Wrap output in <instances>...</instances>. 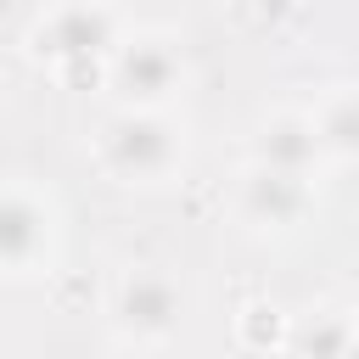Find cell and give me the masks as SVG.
I'll use <instances>...</instances> for the list:
<instances>
[{"label": "cell", "instance_id": "cell-8", "mask_svg": "<svg viewBox=\"0 0 359 359\" xmlns=\"http://www.w3.org/2000/svg\"><path fill=\"white\" fill-rule=\"evenodd\" d=\"M320 140H325L331 151H342V157H359V95H342V101L325 107Z\"/></svg>", "mask_w": 359, "mask_h": 359}, {"label": "cell", "instance_id": "cell-3", "mask_svg": "<svg viewBox=\"0 0 359 359\" xmlns=\"http://www.w3.org/2000/svg\"><path fill=\"white\" fill-rule=\"evenodd\" d=\"M180 320V292L163 275H135L118 297V325L135 337H168Z\"/></svg>", "mask_w": 359, "mask_h": 359}, {"label": "cell", "instance_id": "cell-1", "mask_svg": "<svg viewBox=\"0 0 359 359\" xmlns=\"http://www.w3.org/2000/svg\"><path fill=\"white\" fill-rule=\"evenodd\" d=\"M101 157L123 180H157V174L174 168V135H168V123H157L146 112H123V118L107 123Z\"/></svg>", "mask_w": 359, "mask_h": 359}, {"label": "cell", "instance_id": "cell-4", "mask_svg": "<svg viewBox=\"0 0 359 359\" xmlns=\"http://www.w3.org/2000/svg\"><path fill=\"white\" fill-rule=\"evenodd\" d=\"M107 39H112V28H107V17L90 11V6H62V11L39 28V50L56 56V62H90Z\"/></svg>", "mask_w": 359, "mask_h": 359}, {"label": "cell", "instance_id": "cell-5", "mask_svg": "<svg viewBox=\"0 0 359 359\" xmlns=\"http://www.w3.org/2000/svg\"><path fill=\"white\" fill-rule=\"evenodd\" d=\"M45 252V213L22 191H0V269H28Z\"/></svg>", "mask_w": 359, "mask_h": 359}, {"label": "cell", "instance_id": "cell-6", "mask_svg": "<svg viewBox=\"0 0 359 359\" xmlns=\"http://www.w3.org/2000/svg\"><path fill=\"white\" fill-rule=\"evenodd\" d=\"M309 208V191H303V174H286V168H264L247 180V213L258 224H297Z\"/></svg>", "mask_w": 359, "mask_h": 359}, {"label": "cell", "instance_id": "cell-7", "mask_svg": "<svg viewBox=\"0 0 359 359\" xmlns=\"http://www.w3.org/2000/svg\"><path fill=\"white\" fill-rule=\"evenodd\" d=\"M320 123L309 118H275L264 135H258V163L264 168H286V174H309L314 157H320Z\"/></svg>", "mask_w": 359, "mask_h": 359}, {"label": "cell", "instance_id": "cell-2", "mask_svg": "<svg viewBox=\"0 0 359 359\" xmlns=\"http://www.w3.org/2000/svg\"><path fill=\"white\" fill-rule=\"evenodd\" d=\"M112 79H118V90H123L135 107H146V101H163V95L174 90L180 62H174V50H168L163 39H135V45L118 50Z\"/></svg>", "mask_w": 359, "mask_h": 359}]
</instances>
